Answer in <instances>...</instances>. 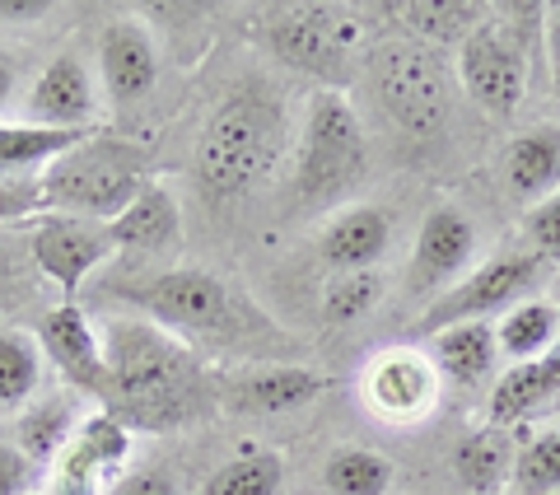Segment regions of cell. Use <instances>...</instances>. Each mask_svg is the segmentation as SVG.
<instances>
[{"mask_svg": "<svg viewBox=\"0 0 560 495\" xmlns=\"http://www.w3.org/2000/svg\"><path fill=\"white\" fill-rule=\"evenodd\" d=\"M103 337V412L117 416L131 435H168L210 412V375L145 313L108 318Z\"/></svg>", "mask_w": 560, "mask_h": 495, "instance_id": "6da1fadb", "label": "cell"}, {"mask_svg": "<svg viewBox=\"0 0 560 495\" xmlns=\"http://www.w3.org/2000/svg\"><path fill=\"white\" fill-rule=\"evenodd\" d=\"M145 183V154L131 140L90 131L38 173V210L113 225Z\"/></svg>", "mask_w": 560, "mask_h": 495, "instance_id": "7a4b0ae2", "label": "cell"}, {"mask_svg": "<svg viewBox=\"0 0 560 495\" xmlns=\"http://www.w3.org/2000/svg\"><path fill=\"white\" fill-rule=\"evenodd\" d=\"M285 154V113L267 94H234L220 103L197 140V183L210 197H243L271 179Z\"/></svg>", "mask_w": 560, "mask_h": 495, "instance_id": "3957f363", "label": "cell"}, {"mask_svg": "<svg viewBox=\"0 0 560 495\" xmlns=\"http://www.w3.org/2000/svg\"><path fill=\"white\" fill-rule=\"evenodd\" d=\"M370 90L383 117L401 136L430 140L444 131L453 108V80L444 57L420 38H393L370 51Z\"/></svg>", "mask_w": 560, "mask_h": 495, "instance_id": "277c9868", "label": "cell"}, {"mask_svg": "<svg viewBox=\"0 0 560 495\" xmlns=\"http://www.w3.org/2000/svg\"><path fill=\"white\" fill-rule=\"evenodd\" d=\"M370 169L360 117L341 90H318L304 108V127L294 140V187L313 206L346 197Z\"/></svg>", "mask_w": 560, "mask_h": 495, "instance_id": "5b68a950", "label": "cell"}, {"mask_svg": "<svg viewBox=\"0 0 560 495\" xmlns=\"http://www.w3.org/2000/svg\"><path fill=\"white\" fill-rule=\"evenodd\" d=\"M261 38H267L271 57L280 66L313 76L323 90H337L350 76V61H355L360 20L346 10H331V5H290V10L271 14Z\"/></svg>", "mask_w": 560, "mask_h": 495, "instance_id": "8992f818", "label": "cell"}, {"mask_svg": "<svg viewBox=\"0 0 560 495\" xmlns=\"http://www.w3.org/2000/svg\"><path fill=\"white\" fill-rule=\"evenodd\" d=\"M136 309L173 332L178 342L187 337H238L248 304H238L220 276L197 272V267H178L154 276L145 290L136 295Z\"/></svg>", "mask_w": 560, "mask_h": 495, "instance_id": "52a82bcc", "label": "cell"}, {"mask_svg": "<svg viewBox=\"0 0 560 495\" xmlns=\"http://www.w3.org/2000/svg\"><path fill=\"white\" fill-rule=\"evenodd\" d=\"M541 267H547V262H541L537 253H504V257L481 262V267L467 272L448 295L425 304V313H420V332L434 337V332H444V327L486 323L490 313H510L514 304H523V295L537 286Z\"/></svg>", "mask_w": 560, "mask_h": 495, "instance_id": "ba28073f", "label": "cell"}, {"mask_svg": "<svg viewBox=\"0 0 560 495\" xmlns=\"http://www.w3.org/2000/svg\"><path fill=\"white\" fill-rule=\"evenodd\" d=\"M28 257H33V272L43 280L61 290L66 304H75V295L84 290L103 262L117 253L113 243V229L103 220H84V216H38L28 225Z\"/></svg>", "mask_w": 560, "mask_h": 495, "instance_id": "9c48e42d", "label": "cell"}, {"mask_svg": "<svg viewBox=\"0 0 560 495\" xmlns=\"http://www.w3.org/2000/svg\"><path fill=\"white\" fill-rule=\"evenodd\" d=\"M440 369H434L430 350H416V346H388L370 356L360 375V393H364V406L388 421V426H416L425 421L434 406H440Z\"/></svg>", "mask_w": 560, "mask_h": 495, "instance_id": "30bf717a", "label": "cell"}, {"mask_svg": "<svg viewBox=\"0 0 560 495\" xmlns=\"http://www.w3.org/2000/svg\"><path fill=\"white\" fill-rule=\"evenodd\" d=\"M131 430L108 412H90L75 439L47 468V495H113L127 476Z\"/></svg>", "mask_w": 560, "mask_h": 495, "instance_id": "8fae6325", "label": "cell"}, {"mask_svg": "<svg viewBox=\"0 0 560 495\" xmlns=\"http://www.w3.org/2000/svg\"><path fill=\"white\" fill-rule=\"evenodd\" d=\"M458 76L486 113L510 117L528 90V47L514 38V28L477 24V33L458 47Z\"/></svg>", "mask_w": 560, "mask_h": 495, "instance_id": "7c38bea8", "label": "cell"}, {"mask_svg": "<svg viewBox=\"0 0 560 495\" xmlns=\"http://www.w3.org/2000/svg\"><path fill=\"white\" fill-rule=\"evenodd\" d=\"M477 257V225H471L458 206H440L430 210L420 234L411 243V262H407V295L425 299L430 304L440 295H448L463 280V272Z\"/></svg>", "mask_w": 560, "mask_h": 495, "instance_id": "4fadbf2b", "label": "cell"}, {"mask_svg": "<svg viewBox=\"0 0 560 495\" xmlns=\"http://www.w3.org/2000/svg\"><path fill=\"white\" fill-rule=\"evenodd\" d=\"M24 122L51 131H98V84L75 51H57L24 90Z\"/></svg>", "mask_w": 560, "mask_h": 495, "instance_id": "5bb4252c", "label": "cell"}, {"mask_svg": "<svg viewBox=\"0 0 560 495\" xmlns=\"http://www.w3.org/2000/svg\"><path fill=\"white\" fill-rule=\"evenodd\" d=\"M38 346L47 365H57L66 388L103 398V337H98V323H90V313L80 304L61 299L57 309H47L38 323Z\"/></svg>", "mask_w": 560, "mask_h": 495, "instance_id": "9a60e30c", "label": "cell"}, {"mask_svg": "<svg viewBox=\"0 0 560 495\" xmlns=\"http://www.w3.org/2000/svg\"><path fill=\"white\" fill-rule=\"evenodd\" d=\"M160 80V47L140 20H113L98 33V90L117 108L140 103Z\"/></svg>", "mask_w": 560, "mask_h": 495, "instance_id": "2e32d148", "label": "cell"}, {"mask_svg": "<svg viewBox=\"0 0 560 495\" xmlns=\"http://www.w3.org/2000/svg\"><path fill=\"white\" fill-rule=\"evenodd\" d=\"M327 375L318 369H304V365H261L248 369V375L230 379L224 388V402L238 406L248 416H285V412H300L313 398L327 393Z\"/></svg>", "mask_w": 560, "mask_h": 495, "instance_id": "e0dca14e", "label": "cell"}, {"mask_svg": "<svg viewBox=\"0 0 560 495\" xmlns=\"http://www.w3.org/2000/svg\"><path fill=\"white\" fill-rule=\"evenodd\" d=\"M84 416L90 412L80 406L75 388H47V393H38L20 416H14V439L10 445L20 449L33 468H51L57 463V453L84 426Z\"/></svg>", "mask_w": 560, "mask_h": 495, "instance_id": "ac0fdd59", "label": "cell"}, {"mask_svg": "<svg viewBox=\"0 0 560 495\" xmlns=\"http://www.w3.org/2000/svg\"><path fill=\"white\" fill-rule=\"evenodd\" d=\"M388 239H393V225L378 206H346L318 234V257H323V267H331L337 276L374 272V262L388 253Z\"/></svg>", "mask_w": 560, "mask_h": 495, "instance_id": "d6986e66", "label": "cell"}, {"mask_svg": "<svg viewBox=\"0 0 560 495\" xmlns=\"http://www.w3.org/2000/svg\"><path fill=\"white\" fill-rule=\"evenodd\" d=\"M113 229V243L117 248H136V253H150V257H164L183 243V210L178 197L160 183H145L136 192V202L121 210V216L108 225Z\"/></svg>", "mask_w": 560, "mask_h": 495, "instance_id": "ffe728a7", "label": "cell"}, {"mask_svg": "<svg viewBox=\"0 0 560 495\" xmlns=\"http://www.w3.org/2000/svg\"><path fill=\"white\" fill-rule=\"evenodd\" d=\"M430 360L440 369L444 383L458 388H486L500 375V346H495V327L490 323H458L430 337Z\"/></svg>", "mask_w": 560, "mask_h": 495, "instance_id": "44dd1931", "label": "cell"}, {"mask_svg": "<svg viewBox=\"0 0 560 495\" xmlns=\"http://www.w3.org/2000/svg\"><path fill=\"white\" fill-rule=\"evenodd\" d=\"M500 169L518 202H547L551 192H560V127H533L514 136Z\"/></svg>", "mask_w": 560, "mask_h": 495, "instance_id": "7402d4cb", "label": "cell"}, {"mask_svg": "<svg viewBox=\"0 0 560 495\" xmlns=\"http://www.w3.org/2000/svg\"><path fill=\"white\" fill-rule=\"evenodd\" d=\"M514 430L500 426H477L458 449H453V472L471 495H504L514 482Z\"/></svg>", "mask_w": 560, "mask_h": 495, "instance_id": "603a6c76", "label": "cell"}, {"mask_svg": "<svg viewBox=\"0 0 560 495\" xmlns=\"http://www.w3.org/2000/svg\"><path fill=\"white\" fill-rule=\"evenodd\" d=\"M47 356L38 346V332L0 327V416H20L24 406L43 393Z\"/></svg>", "mask_w": 560, "mask_h": 495, "instance_id": "cb8c5ba5", "label": "cell"}, {"mask_svg": "<svg viewBox=\"0 0 560 495\" xmlns=\"http://www.w3.org/2000/svg\"><path fill=\"white\" fill-rule=\"evenodd\" d=\"M560 337V309L547 299H523L495 323V346L504 365H533L547 360Z\"/></svg>", "mask_w": 560, "mask_h": 495, "instance_id": "d4e9b609", "label": "cell"}, {"mask_svg": "<svg viewBox=\"0 0 560 495\" xmlns=\"http://www.w3.org/2000/svg\"><path fill=\"white\" fill-rule=\"evenodd\" d=\"M551 398H556V388L547 383V375H541V360H533V365H504V375L495 379V388H490L486 426L514 430L528 416H537Z\"/></svg>", "mask_w": 560, "mask_h": 495, "instance_id": "484cf974", "label": "cell"}, {"mask_svg": "<svg viewBox=\"0 0 560 495\" xmlns=\"http://www.w3.org/2000/svg\"><path fill=\"white\" fill-rule=\"evenodd\" d=\"M80 136L90 131H51V127H33V122H0V183H14L20 173H33V169L43 173Z\"/></svg>", "mask_w": 560, "mask_h": 495, "instance_id": "4316f807", "label": "cell"}, {"mask_svg": "<svg viewBox=\"0 0 560 495\" xmlns=\"http://www.w3.org/2000/svg\"><path fill=\"white\" fill-rule=\"evenodd\" d=\"M393 482H397V468L378 449H364V445L331 449L323 463L327 495H388Z\"/></svg>", "mask_w": 560, "mask_h": 495, "instance_id": "83f0119b", "label": "cell"}, {"mask_svg": "<svg viewBox=\"0 0 560 495\" xmlns=\"http://www.w3.org/2000/svg\"><path fill=\"white\" fill-rule=\"evenodd\" d=\"M201 495H285V458L271 449H243L215 468Z\"/></svg>", "mask_w": 560, "mask_h": 495, "instance_id": "f1b7e54d", "label": "cell"}, {"mask_svg": "<svg viewBox=\"0 0 560 495\" xmlns=\"http://www.w3.org/2000/svg\"><path fill=\"white\" fill-rule=\"evenodd\" d=\"M401 20H411V33L420 43H467L481 24V5H463V0H411L397 5Z\"/></svg>", "mask_w": 560, "mask_h": 495, "instance_id": "f546056e", "label": "cell"}, {"mask_svg": "<svg viewBox=\"0 0 560 495\" xmlns=\"http://www.w3.org/2000/svg\"><path fill=\"white\" fill-rule=\"evenodd\" d=\"M514 491L518 495H560V426H547L518 445L514 458Z\"/></svg>", "mask_w": 560, "mask_h": 495, "instance_id": "4dcf8cb0", "label": "cell"}, {"mask_svg": "<svg viewBox=\"0 0 560 495\" xmlns=\"http://www.w3.org/2000/svg\"><path fill=\"white\" fill-rule=\"evenodd\" d=\"M383 299V276L378 272H346L327 286L323 295V318L327 323H355Z\"/></svg>", "mask_w": 560, "mask_h": 495, "instance_id": "1f68e13d", "label": "cell"}, {"mask_svg": "<svg viewBox=\"0 0 560 495\" xmlns=\"http://www.w3.org/2000/svg\"><path fill=\"white\" fill-rule=\"evenodd\" d=\"M523 229H528L533 253L541 262H560V192H551L547 202H537L528 210V220H523Z\"/></svg>", "mask_w": 560, "mask_h": 495, "instance_id": "d6a6232c", "label": "cell"}, {"mask_svg": "<svg viewBox=\"0 0 560 495\" xmlns=\"http://www.w3.org/2000/svg\"><path fill=\"white\" fill-rule=\"evenodd\" d=\"M33 267V257H28V243H24V253H20V243H14V234L5 225H0V309L10 304L14 295H20V280L24 272Z\"/></svg>", "mask_w": 560, "mask_h": 495, "instance_id": "836d02e7", "label": "cell"}, {"mask_svg": "<svg viewBox=\"0 0 560 495\" xmlns=\"http://www.w3.org/2000/svg\"><path fill=\"white\" fill-rule=\"evenodd\" d=\"M33 468L28 458L10 445V439H0V495H28V486H33Z\"/></svg>", "mask_w": 560, "mask_h": 495, "instance_id": "e575fe53", "label": "cell"}, {"mask_svg": "<svg viewBox=\"0 0 560 495\" xmlns=\"http://www.w3.org/2000/svg\"><path fill=\"white\" fill-rule=\"evenodd\" d=\"M113 495H178V491H173L168 472H160V468H131L113 486Z\"/></svg>", "mask_w": 560, "mask_h": 495, "instance_id": "d590c367", "label": "cell"}, {"mask_svg": "<svg viewBox=\"0 0 560 495\" xmlns=\"http://www.w3.org/2000/svg\"><path fill=\"white\" fill-rule=\"evenodd\" d=\"M20 84H24L20 51H10L5 43H0V122H5V113L14 108V99H20Z\"/></svg>", "mask_w": 560, "mask_h": 495, "instance_id": "8d00e7d4", "label": "cell"}, {"mask_svg": "<svg viewBox=\"0 0 560 495\" xmlns=\"http://www.w3.org/2000/svg\"><path fill=\"white\" fill-rule=\"evenodd\" d=\"M43 14H51V5H43V0H20V5H0V20H20V24H28V20H43Z\"/></svg>", "mask_w": 560, "mask_h": 495, "instance_id": "74e56055", "label": "cell"}, {"mask_svg": "<svg viewBox=\"0 0 560 495\" xmlns=\"http://www.w3.org/2000/svg\"><path fill=\"white\" fill-rule=\"evenodd\" d=\"M541 375H547V383L556 388V398H560V337H556V346H551V356L541 360Z\"/></svg>", "mask_w": 560, "mask_h": 495, "instance_id": "f35d334b", "label": "cell"}]
</instances>
